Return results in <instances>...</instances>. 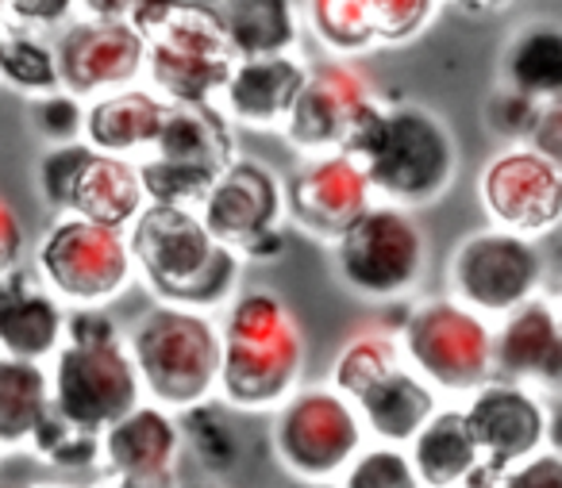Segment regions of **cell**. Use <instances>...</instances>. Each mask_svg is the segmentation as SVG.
<instances>
[{
  "mask_svg": "<svg viewBox=\"0 0 562 488\" xmlns=\"http://www.w3.org/2000/svg\"><path fill=\"white\" fill-rule=\"evenodd\" d=\"M0 12H4V4H0Z\"/></svg>",
  "mask_w": 562,
  "mask_h": 488,
  "instance_id": "obj_51",
  "label": "cell"
},
{
  "mask_svg": "<svg viewBox=\"0 0 562 488\" xmlns=\"http://www.w3.org/2000/svg\"><path fill=\"white\" fill-rule=\"evenodd\" d=\"M462 12H474V16H485V12H501V9H508L513 0H454Z\"/></svg>",
  "mask_w": 562,
  "mask_h": 488,
  "instance_id": "obj_47",
  "label": "cell"
},
{
  "mask_svg": "<svg viewBox=\"0 0 562 488\" xmlns=\"http://www.w3.org/2000/svg\"><path fill=\"white\" fill-rule=\"evenodd\" d=\"M124 339L116 316L109 308H66L63 342H109Z\"/></svg>",
  "mask_w": 562,
  "mask_h": 488,
  "instance_id": "obj_42",
  "label": "cell"
},
{
  "mask_svg": "<svg viewBox=\"0 0 562 488\" xmlns=\"http://www.w3.org/2000/svg\"><path fill=\"white\" fill-rule=\"evenodd\" d=\"M50 408L66 423L101 434L109 423L143 404L139 377L127 358L124 339L109 342H63L47 362Z\"/></svg>",
  "mask_w": 562,
  "mask_h": 488,
  "instance_id": "obj_11",
  "label": "cell"
},
{
  "mask_svg": "<svg viewBox=\"0 0 562 488\" xmlns=\"http://www.w3.org/2000/svg\"><path fill=\"white\" fill-rule=\"evenodd\" d=\"M336 281L370 304L408 300L428 273V239L413 212L374 201L328 247Z\"/></svg>",
  "mask_w": 562,
  "mask_h": 488,
  "instance_id": "obj_6",
  "label": "cell"
},
{
  "mask_svg": "<svg viewBox=\"0 0 562 488\" xmlns=\"http://www.w3.org/2000/svg\"><path fill=\"white\" fill-rule=\"evenodd\" d=\"M27 124H32L35 139L47 147H66V143H81L86 132V101L74 93H43L27 101Z\"/></svg>",
  "mask_w": 562,
  "mask_h": 488,
  "instance_id": "obj_36",
  "label": "cell"
},
{
  "mask_svg": "<svg viewBox=\"0 0 562 488\" xmlns=\"http://www.w3.org/2000/svg\"><path fill=\"white\" fill-rule=\"evenodd\" d=\"M212 9L224 24L227 47H232L235 58H270L297 50V0H216Z\"/></svg>",
  "mask_w": 562,
  "mask_h": 488,
  "instance_id": "obj_28",
  "label": "cell"
},
{
  "mask_svg": "<svg viewBox=\"0 0 562 488\" xmlns=\"http://www.w3.org/2000/svg\"><path fill=\"white\" fill-rule=\"evenodd\" d=\"M139 393L162 411H186L216 396L220 319L212 311L150 304L124 334Z\"/></svg>",
  "mask_w": 562,
  "mask_h": 488,
  "instance_id": "obj_5",
  "label": "cell"
},
{
  "mask_svg": "<svg viewBox=\"0 0 562 488\" xmlns=\"http://www.w3.org/2000/svg\"><path fill=\"white\" fill-rule=\"evenodd\" d=\"M135 4H155V0H135Z\"/></svg>",
  "mask_w": 562,
  "mask_h": 488,
  "instance_id": "obj_50",
  "label": "cell"
},
{
  "mask_svg": "<svg viewBox=\"0 0 562 488\" xmlns=\"http://www.w3.org/2000/svg\"><path fill=\"white\" fill-rule=\"evenodd\" d=\"M35 457H43L47 465L63 473H86V469H101V434L81 431V427L66 423L55 408L40 419L32 442H27Z\"/></svg>",
  "mask_w": 562,
  "mask_h": 488,
  "instance_id": "obj_34",
  "label": "cell"
},
{
  "mask_svg": "<svg viewBox=\"0 0 562 488\" xmlns=\"http://www.w3.org/2000/svg\"><path fill=\"white\" fill-rule=\"evenodd\" d=\"M66 308L27 265L0 277V354L47 365L63 347Z\"/></svg>",
  "mask_w": 562,
  "mask_h": 488,
  "instance_id": "obj_21",
  "label": "cell"
},
{
  "mask_svg": "<svg viewBox=\"0 0 562 488\" xmlns=\"http://www.w3.org/2000/svg\"><path fill=\"white\" fill-rule=\"evenodd\" d=\"M270 416L273 457L301 485H336L351 457L370 442L355 404L331 385H301Z\"/></svg>",
  "mask_w": 562,
  "mask_h": 488,
  "instance_id": "obj_8",
  "label": "cell"
},
{
  "mask_svg": "<svg viewBox=\"0 0 562 488\" xmlns=\"http://www.w3.org/2000/svg\"><path fill=\"white\" fill-rule=\"evenodd\" d=\"M339 155L355 158L374 201L393 208H428L451 193L459 178V143L428 104L378 93L351 120Z\"/></svg>",
  "mask_w": 562,
  "mask_h": 488,
  "instance_id": "obj_1",
  "label": "cell"
},
{
  "mask_svg": "<svg viewBox=\"0 0 562 488\" xmlns=\"http://www.w3.org/2000/svg\"><path fill=\"white\" fill-rule=\"evenodd\" d=\"M181 457L178 416L147 400L101 431V473L124 485L178 488Z\"/></svg>",
  "mask_w": 562,
  "mask_h": 488,
  "instance_id": "obj_17",
  "label": "cell"
},
{
  "mask_svg": "<svg viewBox=\"0 0 562 488\" xmlns=\"http://www.w3.org/2000/svg\"><path fill=\"white\" fill-rule=\"evenodd\" d=\"M127 20L143 39V81L158 101H216L235 66V55L212 4L155 0V4H135Z\"/></svg>",
  "mask_w": 562,
  "mask_h": 488,
  "instance_id": "obj_4",
  "label": "cell"
},
{
  "mask_svg": "<svg viewBox=\"0 0 562 488\" xmlns=\"http://www.w3.org/2000/svg\"><path fill=\"white\" fill-rule=\"evenodd\" d=\"M505 488H562V454L559 446H547L539 454L524 457L520 465L501 473Z\"/></svg>",
  "mask_w": 562,
  "mask_h": 488,
  "instance_id": "obj_41",
  "label": "cell"
},
{
  "mask_svg": "<svg viewBox=\"0 0 562 488\" xmlns=\"http://www.w3.org/2000/svg\"><path fill=\"white\" fill-rule=\"evenodd\" d=\"M135 0H78V12L89 20H127Z\"/></svg>",
  "mask_w": 562,
  "mask_h": 488,
  "instance_id": "obj_46",
  "label": "cell"
},
{
  "mask_svg": "<svg viewBox=\"0 0 562 488\" xmlns=\"http://www.w3.org/2000/svg\"><path fill=\"white\" fill-rule=\"evenodd\" d=\"M93 488H135V485H124V480H116V477H109V473H101Z\"/></svg>",
  "mask_w": 562,
  "mask_h": 488,
  "instance_id": "obj_48",
  "label": "cell"
},
{
  "mask_svg": "<svg viewBox=\"0 0 562 488\" xmlns=\"http://www.w3.org/2000/svg\"><path fill=\"white\" fill-rule=\"evenodd\" d=\"M50 411L47 365L0 354V454H20Z\"/></svg>",
  "mask_w": 562,
  "mask_h": 488,
  "instance_id": "obj_29",
  "label": "cell"
},
{
  "mask_svg": "<svg viewBox=\"0 0 562 488\" xmlns=\"http://www.w3.org/2000/svg\"><path fill=\"white\" fill-rule=\"evenodd\" d=\"M86 158H89L86 143L47 147L40 155V166H35V189H40V201L47 204L50 216H66V201H70L74 178H78Z\"/></svg>",
  "mask_w": 562,
  "mask_h": 488,
  "instance_id": "obj_38",
  "label": "cell"
},
{
  "mask_svg": "<svg viewBox=\"0 0 562 488\" xmlns=\"http://www.w3.org/2000/svg\"><path fill=\"white\" fill-rule=\"evenodd\" d=\"M497 86L531 101L562 97V27L551 20H528L516 27L501 47Z\"/></svg>",
  "mask_w": 562,
  "mask_h": 488,
  "instance_id": "obj_27",
  "label": "cell"
},
{
  "mask_svg": "<svg viewBox=\"0 0 562 488\" xmlns=\"http://www.w3.org/2000/svg\"><path fill=\"white\" fill-rule=\"evenodd\" d=\"M443 0H370L378 47H405L420 39Z\"/></svg>",
  "mask_w": 562,
  "mask_h": 488,
  "instance_id": "obj_37",
  "label": "cell"
},
{
  "mask_svg": "<svg viewBox=\"0 0 562 488\" xmlns=\"http://www.w3.org/2000/svg\"><path fill=\"white\" fill-rule=\"evenodd\" d=\"M331 488H420V477H416L405 446L367 442Z\"/></svg>",
  "mask_w": 562,
  "mask_h": 488,
  "instance_id": "obj_35",
  "label": "cell"
},
{
  "mask_svg": "<svg viewBox=\"0 0 562 488\" xmlns=\"http://www.w3.org/2000/svg\"><path fill=\"white\" fill-rule=\"evenodd\" d=\"M0 488H9V485H0Z\"/></svg>",
  "mask_w": 562,
  "mask_h": 488,
  "instance_id": "obj_52",
  "label": "cell"
},
{
  "mask_svg": "<svg viewBox=\"0 0 562 488\" xmlns=\"http://www.w3.org/2000/svg\"><path fill=\"white\" fill-rule=\"evenodd\" d=\"M477 204L490 227L539 242L562 219V162L528 143L497 147L477 173Z\"/></svg>",
  "mask_w": 562,
  "mask_h": 488,
  "instance_id": "obj_12",
  "label": "cell"
},
{
  "mask_svg": "<svg viewBox=\"0 0 562 488\" xmlns=\"http://www.w3.org/2000/svg\"><path fill=\"white\" fill-rule=\"evenodd\" d=\"M166 101H158L147 86H127L86 101V132L81 143L97 155L143 158L158 139Z\"/></svg>",
  "mask_w": 562,
  "mask_h": 488,
  "instance_id": "obj_23",
  "label": "cell"
},
{
  "mask_svg": "<svg viewBox=\"0 0 562 488\" xmlns=\"http://www.w3.org/2000/svg\"><path fill=\"white\" fill-rule=\"evenodd\" d=\"M401 358L443 400H462L493 377V324L451 296L408 300L397 331Z\"/></svg>",
  "mask_w": 562,
  "mask_h": 488,
  "instance_id": "obj_7",
  "label": "cell"
},
{
  "mask_svg": "<svg viewBox=\"0 0 562 488\" xmlns=\"http://www.w3.org/2000/svg\"><path fill=\"white\" fill-rule=\"evenodd\" d=\"M178 431H181V454L193 457V465L204 477H232L239 469L243 457V439L239 427L232 419V408L212 396L193 408L178 411Z\"/></svg>",
  "mask_w": 562,
  "mask_h": 488,
  "instance_id": "obj_30",
  "label": "cell"
},
{
  "mask_svg": "<svg viewBox=\"0 0 562 488\" xmlns=\"http://www.w3.org/2000/svg\"><path fill=\"white\" fill-rule=\"evenodd\" d=\"M378 97L374 78L367 66L355 58H324L308 63V78L293 101L290 116L281 124V135L297 155H331L344 147L351 120L359 116L362 104Z\"/></svg>",
  "mask_w": 562,
  "mask_h": 488,
  "instance_id": "obj_15",
  "label": "cell"
},
{
  "mask_svg": "<svg viewBox=\"0 0 562 488\" xmlns=\"http://www.w3.org/2000/svg\"><path fill=\"white\" fill-rule=\"evenodd\" d=\"M147 155L196 166V170H209L220 178V173L239 158V143H235V127L227 124V116L216 109V101L166 104L158 139Z\"/></svg>",
  "mask_w": 562,
  "mask_h": 488,
  "instance_id": "obj_25",
  "label": "cell"
},
{
  "mask_svg": "<svg viewBox=\"0 0 562 488\" xmlns=\"http://www.w3.org/2000/svg\"><path fill=\"white\" fill-rule=\"evenodd\" d=\"M209 235L224 247L239 250L250 235L270 231L285 224V201H281V173L262 158H235L196 208ZM290 227V224H285Z\"/></svg>",
  "mask_w": 562,
  "mask_h": 488,
  "instance_id": "obj_18",
  "label": "cell"
},
{
  "mask_svg": "<svg viewBox=\"0 0 562 488\" xmlns=\"http://www.w3.org/2000/svg\"><path fill=\"white\" fill-rule=\"evenodd\" d=\"M305 78L308 63L297 50L270 58H235L232 73L216 97V109L224 112L232 127L281 132Z\"/></svg>",
  "mask_w": 562,
  "mask_h": 488,
  "instance_id": "obj_20",
  "label": "cell"
},
{
  "mask_svg": "<svg viewBox=\"0 0 562 488\" xmlns=\"http://www.w3.org/2000/svg\"><path fill=\"white\" fill-rule=\"evenodd\" d=\"M27 262V227L20 212L0 196V277Z\"/></svg>",
  "mask_w": 562,
  "mask_h": 488,
  "instance_id": "obj_43",
  "label": "cell"
},
{
  "mask_svg": "<svg viewBox=\"0 0 562 488\" xmlns=\"http://www.w3.org/2000/svg\"><path fill=\"white\" fill-rule=\"evenodd\" d=\"M420 488H459L482 465L459 400H443L405 446Z\"/></svg>",
  "mask_w": 562,
  "mask_h": 488,
  "instance_id": "obj_26",
  "label": "cell"
},
{
  "mask_svg": "<svg viewBox=\"0 0 562 488\" xmlns=\"http://www.w3.org/2000/svg\"><path fill=\"white\" fill-rule=\"evenodd\" d=\"M539 104L543 101H531V97L513 93V89H505V86H493V93L485 97V104H482L485 132H490L501 147L528 143L531 127H536V116H539Z\"/></svg>",
  "mask_w": 562,
  "mask_h": 488,
  "instance_id": "obj_39",
  "label": "cell"
},
{
  "mask_svg": "<svg viewBox=\"0 0 562 488\" xmlns=\"http://www.w3.org/2000/svg\"><path fill=\"white\" fill-rule=\"evenodd\" d=\"M124 235L135 281L150 288L155 304L216 316L243 288L239 254L212 239L193 208L147 204Z\"/></svg>",
  "mask_w": 562,
  "mask_h": 488,
  "instance_id": "obj_3",
  "label": "cell"
},
{
  "mask_svg": "<svg viewBox=\"0 0 562 488\" xmlns=\"http://www.w3.org/2000/svg\"><path fill=\"white\" fill-rule=\"evenodd\" d=\"M0 81L20 97H43L58 89V66L50 35L32 32L0 12Z\"/></svg>",
  "mask_w": 562,
  "mask_h": 488,
  "instance_id": "obj_31",
  "label": "cell"
},
{
  "mask_svg": "<svg viewBox=\"0 0 562 488\" xmlns=\"http://www.w3.org/2000/svg\"><path fill=\"white\" fill-rule=\"evenodd\" d=\"M178 488H186V485H178ZM193 488H224V485H193Z\"/></svg>",
  "mask_w": 562,
  "mask_h": 488,
  "instance_id": "obj_49",
  "label": "cell"
},
{
  "mask_svg": "<svg viewBox=\"0 0 562 488\" xmlns=\"http://www.w3.org/2000/svg\"><path fill=\"white\" fill-rule=\"evenodd\" d=\"M281 201H285V224L331 247L374 204V193L362 166L331 150L305 158L290 181H281Z\"/></svg>",
  "mask_w": 562,
  "mask_h": 488,
  "instance_id": "obj_16",
  "label": "cell"
},
{
  "mask_svg": "<svg viewBox=\"0 0 562 488\" xmlns=\"http://www.w3.org/2000/svg\"><path fill=\"white\" fill-rule=\"evenodd\" d=\"M528 147L539 150L543 158H551V162H562V97L539 104V116L528 135Z\"/></svg>",
  "mask_w": 562,
  "mask_h": 488,
  "instance_id": "obj_44",
  "label": "cell"
},
{
  "mask_svg": "<svg viewBox=\"0 0 562 488\" xmlns=\"http://www.w3.org/2000/svg\"><path fill=\"white\" fill-rule=\"evenodd\" d=\"M397 362H405V358H401V347H397V334L385 331L378 319H370L367 327L347 334V342L339 347L336 362H331L328 385L336 388L339 396L351 400L367 381H374L378 373L390 370V365H397Z\"/></svg>",
  "mask_w": 562,
  "mask_h": 488,
  "instance_id": "obj_33",
  "label": "cell"
},
{
  "mask_svg": "<svg viewBox=\"0 0 562 488\" xmlns=\"http://www.w3.org/2000/svg\"><path fill=\"white\" fill-rule=\"evenodd\" d=\"M301 27L313 32V39L328 50V58L362 63L370 50H378L370 0H305Z\"/></svg>",
  "mask_w": 562,
  "mask_h": 488,
  "instance_id": "obj_32",
  "label": "cell"
},
{
  "mask_svg": "<svg viewBox=\"0 0 562 488\" xmlns=\"http://www.w3.org/2000/svg\"><path fill=\"white\" fill-rule=\"evenodd\" d=\"M370 442H390V446H408L416 431L431 419V411L443 404V396L408 370V362H397L382 370L374 381L351 396Z\"/></svg>",
  "mask_w": 562,
  "mask_h": 488,
  "instance_id": "obj_22",
  "label": "cell"
},
{
  "mask_svg": "<svg viewBox=\"0 0 562 488\" xmlns=\"http://www.w3.org/2000/svg\"><path fill=\"white\" fill-rule=\"evenodd\" d=\"M58 66V89L81 101L143 86V39L132 20L74 16L50 35Z\"/></svg>",
  "mask_w": 562,
  "mask_h": 488,
  "instance_id": "obj_14",
  "label": "cell"
},
{
  "mask_svg": "<svg viewBox=\"0 0 562 488\" xmlns=\"http://www.w3.org/2000/svg\"><path fill=\"white\" fill-rule=\"evenodd\" d=\"M0 457H4V454H0Z\"/></svg>",
  "mask_w": 562,
  "mask_h": 488,
  "instance_id": "obj_53",
  "label": "cell"
},
{
  "mask_svg": "<svg viewBox=\"0 0 562 488\" xmlns=\"http://www.w3.org/2000/svg\"><path fill=\"white\" fill-rule=\"evenodd\" d=\"M32 273L63 308H109L135 285L124 231L78 216H55L32 250Z\"/></svg>",
  "mask_w": 562,
  "mask_h": 488,
  "instance_id": "obj_9",
  "label": "cell"
},
{
  "mask_svg": "<svg viewBox=\"0 0 562 488\" xmlns=\"http://www.w3.org/2000/svg\"><path fill=\"white\" fill-rule=\"evenodd\" d=\"M305 327L285 296L266 285L239 288L220 319L216 400L232 411H273L305 385Z\"/></svg>",
  "mask_w": 562,
  "mask_h": 488,
  "instance_id": "obj_2",
  "label": "cell"
},
{
  "mask_svg": "<svg viewBox=\"0 0 562 488\" xmlns=\"http://www.w3.org/2000/svg\"><path fill=\"white\" fill-rule=\"evenodd\" d=\"M547 285V254L536 239L482 227L454 242L447 262V296L497 324Z\"/></svg>",
  "mask_w": 562,
  "mask_h": 488,
  "instance_id": "obj_10",
  "label": "cell"
},
{
  "mask_svg": "<svg viewBox=\"0 0 562 488\" xmlns=\"http://www.w3.org/2000/svg\"><path fill=\"white\" fill-rule=\"evenodd\" d=\"M493 377L554 396L562 381V319L551 296H531L493 324Z\"/></svg>",
  "mask_w": 562,
  "mask_h": 488,
  "instance_id": "obj_19",
  "label": "cell"
},
{
  "mask_svg": "<svg viewBox=\"0 0 562 488\" xmlns=\"http://www.w3.org/2000/svg\"><path fill=\"white\" fill-rule=\"evenodd\" d=\"M285 247H290V227L281 224V227H270V231H258L250 235L247 242H243L235 254H239V262H255V265H270L278 262L281 254H285Z\"/></svg>",
  "mask_w": 562,
  "mask_h": 488,
  "instance_id": "obj_45",
  "label": "cell"
},
{
  "mask_svg": "<svg viewBox=\"0 0 562 488\" xmlns=\"http://www.w3.org/2000/svg\"><path fill=\"white\" fill-rule=\"evenodd\" d=\"M467 427L474 434V446L482 465L490 469H513L524 457L539 454L547 446H559V416H554V396L536 388L513 385V381L490 377L470 396L459 400Z\"/></svg>",
  "mask_w": 562,
  "mask_h": 488,
  "instance_id": "obj_13",
  "label": "cell"
},
{
  "mask_svg": "<svg viewBox=\"0 0 562 488\" xmlns=\"http://www.w3.org/2000/svg\"><path fill=\"white\" fill-rule=\"evenodd\" d=\"M0 4H4V16L43 35H55L78 16V0H0Z\"/></svg>",
  "mask_w": 562,
  "mask_h": 488,
  "instance_id": "obj_40",
  "label": "cell"
},
{
  "mask_svg": "<svg viewBox=\"0 0 562 488\" xmlns=\"http://www.w3.org/2000/svg\"><path fill=\"white\" fill-rule=\"evenodd\" d=\"M143 208H147V196H143L132 158L89 150L78 178H74L66 216L89 219V224L109 227V231H127Z\"/></svg>",
  "mask_w": 562,
  "mask_h": 488,
  "instance_id": "obj_24",
  "label": "cell"
}]
</instances>
